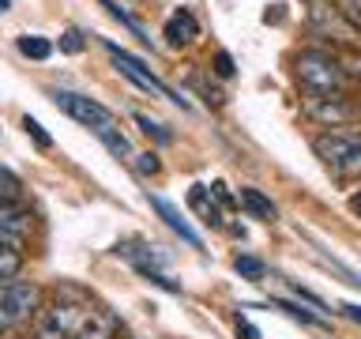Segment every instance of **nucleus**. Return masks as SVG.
<instances>
[{"label":"nucleus","mask_w":361,"mask_h":339,"mask_svg":"<svg viewBox=\"0 0 361 339\" xmlns=\"http://www.w3.org/2000/svg\"><path fill=\"white\" fill-rule=\"evenodd\" d=\"M87 309L90 298L79 287H56V302L34 316V339H72Z\"/></svg>","instance_id":"1"},{"label":"nucleus","mask_w":361,"mask_h":339,"mask_svg":"<svg viewBox=\"0 0 361 339\" xmlns=\"http://www.w3.org/2000/svg\"><path fill=\"white\" fill-rule=\"evenodd\" d=\"M293 76H298L301 87H309V95H331V90H343L346 83L338 56L327 49H301L293 56Z\"/></svg>","instance_id":"2"},{"label":"nucleus","mask_w":361,"mask_h":339,"mask_svg":"<svg viewBox=\"0 0 361 339\" xmlns=\"http://www.w3.org/2000/svg\"><path fill=\"white\" fill-rule=\"evenodd\" d=\"M312 151L335 177H361V132H324Z\"/></svg>","instance_id":"3"},{"label":"nucleus","mask_w":361,"mask_h":339,"mask_svg":"<svg viewBox=\"0 0 361 339\" xmlns=\"http://www.w3.org/2000/svg\"><path fill=\"white\" fill-rule=\"evenodd\" d=\"M38 302H42V290L34 279L0 282V332L30 321V316H38Z\"/></svg>","instance_id":"4"},{"label":"nucleus","mask_w":361,"mask_h":339,"mask_svg":"<svg viewBox=\"0 0 361 339\" xmlns=\"http://www.w3.org/2000/svg\"><path fill=\"white\" fill-rule=\"evenodd\" d=\"M305 117H312L316 124H331V129H343V124H357L361 121V98H350L343 90H331V95H309L301 102Z\"/></svg>","instance_id":"5"},{"label":"nucleus","mask_w":361,"mask_h":339,"mask_svg":"<svg viewBox=\"0 0 361 339\" xmlns=\"http://www.w3.org/2000/svg\"><path fill=\"white\" fill-rule=\"evenodd\" d=\"M49 98L56 102V109H61V113H68L72 121L87 124V129H94V132L102 129V124H113V113L102 106V102L87 98V95H75V90L56 87V90H49Z\"/></svg>","instance_id":"6"},{"label":"nucleus","mask_w":361,"mask_h":339,"mask_svg":"<svg viewBox=\"0 0 361 339\" xmlns=\"http://www.w3.org/2000/svg\"><path fill=\"white\" fill-rule=\"evenodd\" d=\"M106 49L113 53V61H117V68H121V72L132 79L135 87L151 90V95H158V98H169V102H177V106H188V102L180 98V95H173V90H169V87H166L158 76H151V68H147V64L140 61V56H132L128 49H121V45H113L109 38H106Z\"/></svg>","instance_id":"7"},{"label":"nucleus","mask_w":361,"mask_h":339,"mask_svg":"<svg viewBox=\"0 0 361 339\" xmlns=\"http://www.w3.org/2000/svg\"><path fill=\"white\" fill-rule=\"evenodd\" d=\"M121 332V321H117V313L113 309H87V316L79 321V328H75V335L72 339H113Z\"/></svg>","instance_id":"8"},{"label":"nucleus","mask_w":361,"mask_h":339,"mask_svg":"<svg viewBox=\"0 0 361 339\" xmlns=\"http://www.w3.org/2000/svg\"><path fill=\"white\" fill-rule=\"evenodd\" d=\"M196 34H200V23H196V16H192L188 8L173 11V16L166 19V27H162V38L173 45V49H180V45H188V42H196Z\"/></svg>","instance_id":"9"},{"label":"nucleus","mask_w":361,"mask_h":339,"mask_svg":"<svg viewBox=\"0 0 361 339\" xmlns=\"http://www.w3.org/2000/svg\"><path fill=\"white\" fill-rule=\"evenodd\" d=\"M30 230H34V211H27L23 203H0V234L27 242Z\"/></svg>","instance_id":"10"},{"label":"nucleus","mask_w":361,"mask_h":339,"mask_svg":"<svg viewBox=\"0 0 361 339\" xmlns=\"http://www.w3.org/2000/svg\"><path fill=\"white\" fill-rule=\"evenodd\" d=\"M147 200H151V208H154V211L166 219V226H169V230H173V234H180V237H185V242H188L192 249H203V237H200L196 230H192V226H188V219H185V215H180L177 208H173V203H169V200H162V196H147Z\"/></svg>","instance_id":"11"},{"label":"nucleus","mask_w":361,"mask_h":339,"mask_svg":"<svg viewBox=\"0 0 361 339\" xmlns=\"http://www.w3.org/2000/svg\"><path fill=\"white\" fill-rule=\"evenodd\" d=\"M188 203H192V211H196V215H203V222H207V226H222L226 222L222 219V203L211 196L207 185H192L188 189Z\"/></svg>","instance_id":"12"},{"label":"nucleus","mask_w":361,"mask_h":339,"mask_svg":"<svg viewBox=\"0 0 361 339\" xmlns=\"http://www.w3.org/2000/svg\"><path fill=\"white\" fill-rule=\"evenodd\" d=\"M309 16L324 34H335V38H350V27L338 19V11L327 4V0H309Z\"/></svg>","instance_id":"13"},{"label":"nucleus","mask_w":361,"mask_h":339,"mask_svg":"<svg viewBox=\"0 0 361 339\" xmlns=\"http://www.w3.org/2000/svg\"><path fill=\"white\" fill-rule=\"evenodd\" d=\"M19 271H23V242L0 234V282L19 279Z\"/></svg>","instance_id":"14"},{"label":"nucleus","mask_w":361,"mask_h":339,"mask_svg":"<svg viewBox=\"0 0 361 339\" xmlns=\"http://www.w3.org/2000/svg\"><path fill=\"white\" fill-rule=\"evenodd\" d=\"M237 203H241V208L248 211V215H252V219H259V222H275V203H271L267 196H264V192H259V189H241V196H237Z\"/></svg>","instance_id":"15"},{"label":"nucleus","mask_w":361,"mask_h":339,"mask_svg":"<svg viewBox=\"0 0 361 339\" xmlns=\"http://www.w3.org/2000/svg\"><path fill=\"white\" fill-rule=\"evenodd\" d=\"M23 56H30V61H45V56L53 53V42L42 38V34H23V38L16 42Z\"/></svg>","instance_id":"16"},{"label":"nucleus","mask_w":361,"mask_h":339,"mask_svg":"<svg viewBox=\"0 0 361 339\" xmlns=\"http://www.w3.org/2000/svg\"><path fill=\"white\" fill-rule=\"evenodd\" d=\"M94 136H98V140L106 143V147H109V151L117 155V158H132V143H128V140H124V136L117 132V124H102V129H98Z\"/></svg>","instance_id":"17"},{"label":"nucleus","mask_w":361,"mask_h":339,"mask_svg":"<svg viewBox=\"0 0 361 339\" xmlns=\"http://www.w3.org/2000/svg\"><path fill=\"white\" fill-rule=\"evenodd\" d=\"M0 203H23V181L0 166Z\"/></svg>","instance_id":"18"},{"label":"nucleus","mask_w":361,"mask_h":339,"mask_svg":"<svg viewBox=\"0 0 361 339\" xmlns=\"http://www.w3.org/2000/svg\"><path fill=\"white\" fill-rule=\"evenodd\" d=\"M271 309H282L286 316H293V321H301V324H320V316H316V313L301 309V305H293V302H282V298H271Z\"/></svg>","instance_id":"19"},{"label":"nucleus","mask_w":361,"mask_h":339,"mask_svg":"<svg viewBox=\"0 0 361 339\" xmlns=\"http://www.w3.org/2000/svg\"><path fill=\"white\" fill-rule=\"evenodd\" d=\"M188 87H196L200 95H203V102H207V106H222V90H214V87H211V83H207V79H203L200 72H192V76H188Z\"/></svg>","instance_id":"20"},{"label":"nucleus","mask_w":361,"mask_h":339,"mask_svg":"<svg viewBox=\"0 0 361 339\" xmlns=\"http://www.w3.org/2000/svg\"><path fill=\"white\" fill-rule=\"evenodd\" d=\"M233 268H237V275H245V279H259V275L267 271L264 260H256V256H237Z\"/></svg>","instance_id":"21"},{"label":"nucleus","mask_w":361,"mask_h":339,"mask_svg":"<svg viewBox=\"0 0 361 339\" xmlns=\"http://www.w3.org/2000/svg\"><path fill=\"white\" fill-rule=\"evenodd\" d=\"M338 64H343L346 79H357V83H361V53L357 49H343V53H338Z\"/></svg>","instance_id":"22"},{"label":"nucleus","mask_w":361,"mask_h":339,"mask_svg":"<svg viewBox=\"0 0 361 339\" xmlns=\"http://www.w3.org/2000/svg\"><path fill=\"white\" fill-rule=\"evenodd\" d=\"M23 129H27V136H30V140H34V143L42 147V151H49V147H53V140H49V132H45L42 124H38V121L30 117V113H27V117H23Z\"/></svg>","instance_id":"23"},{"label":"nucleus","mask_w":361,"mask_h":339,"mask_svg":"<svg viewBox=\"0 0 361 339\" xmlns=\"http://www.w3.org/2000/svg\"><path fill=\"white\" fill-rule=\"evenodd\" d=\"M135 124H140V129H143L147 136H154L158 143H169V140H173V136H169V132H166L158 121H151V117H147V113H135Z\"/></svg>","instance_id":"24"},{"label":"nucleus","mask_w":361,"mask_h":339,"mask_svg":"<svg viewBox=\"0 0 361 339\" xmlns=\"http://www.w3.org/2000/svg\"><path fill=\"white\" fill-rule=\"evenodd\" d=\"M61 53H83V30L68 27V30L61 34Z\"/></svg>","instance_id":"25"},{"label":"nucleus","mask_w":361,"mask_h":339,"mask_svg":"<svg viewBox=\"0 0 361 339\" xmlns=\"http://www.w3.org/2000/svg\"><path fill=\"white\" fill-rule=\"evenodd\" d=\"M132 158H135V170H140V174H147V177H154L158 170H162V162H158L154 151H143V155H132Z\"/></svg>","instance_id":"26"},{"label":"nucleus","mask_w":361,"mask_h":339,"mask_svg":"<svg viewBox=\"0 0 361 339\" xmlns=\"http://www.w3.org/2000/svg\"><path fill=\"white\" fill-rule=\"evenodd\" d=\"M233 72H237V68H233V56H230V53H214V76L230 79Z\"/></svg>","instance_id":"27"},{"label":"nucleus","mask_w":361,"mask_h":339,"mask_svg":"<svg viewBox=\"0 0 361 339\" xmlns=\"http://www.w3.org/2000/svg\"><path fill=\"white\" fill-rule=\"evenodd\" d=\"M237 339H259L256 324L248 321V316H241V313H237Z\"/></svg>","instance_id":"28"},{"label":"nucleus","mask_w":361,"mask_h":339,"mask_svg":"<svg viewBox=\"0 0 361 339\" xmlns=\"http://www.w3.org/2000/svg\"><path fill=\"white\" fill-rule=\"evenodd\" d=\"M293 294H298V298H301V302H309V305H312V309H324V302H320V298H316V294H312V290H305V287H293Z\"/></svg>","instance_id":"29"},{"label":"nucleus","mask_w":361,"mask_h":339,"mask_svg":"<svg viewBox=\"0 0 361 339\" xmlns=\"http://www.w3.org/2000/svg\"><path fill=\"white\" fill-rule=\"evenodd\" d=\"M343 313L350 316V321H357V324H361V305H350V302H346V305H343Z\"/></svg>","instance_id":"30"},{"label":"nucleus","mask_w":361,"mask_h":339,"mask_svg":"<svg viewBox=\"0 0 361 339\" xmlns=\"http://www.w3.org/2000/svg\"><path fill=\"white\" fill-rule=\"evenodd\" d=\"M346 11H350V16H354V23H361V0H346Z\"/></svg>","instance_id":"31"},{"label":"nucleus","mask_w":361,"mask_h":339,"mask_svg":"<svg viewBox=\"0 0 361 339\" xmlns=\"http://www.w3.org/2000/svg\"><path fill=\"white\" fill-rule=\"evenodd\" d=\"M350 211L361 215V192H354V196H350Z\"/></svg>","instance_id":"32"},{"label":"nucleus","mask_w":361,"mask_h":339,"mask_svg":"<svg viewBox=\"0 0 361 339\" xmlns=\"http://www.w3.org/2000/svg\"><path fill=\"white\" fill-rule=\"evenodd\" d=\"M11 8V0H0V11H8Z\"/></svg>","instance_id":"33"}]
</instances>
